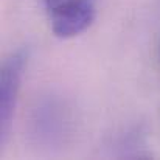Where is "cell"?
<instances>
[{
  "mask_svg": "<svg viewBox=\"0 0 160 160\" xmlns=\"http://www.w3.org/2000/svg\"><path fill=\"white\" fill-rule=\"evenodd\" d=\"M25 62H27V54L23 52H16L3 62V67H2V76H0V135H2V142H5L9 126H11Z\"/></svg>",
  "mask_w": 160,
  "mask_h": 160,
  "instance_id": "6da1fadb",
  "label": "cell"
},
{
  "mask_svg": "<svg viewBox=\"0 0 160 160\" xmlns=\"http://www.w3.org/2000/svg\"><path fill=\"white\" fill-rule=\"evenodd\" d=\"M89 3V0H45L47 9L50 12L59 11V9H65V8H73V6H79Z\"/></svg>",
  "mask_w": 160,
  "mask_h": 160,
  "instance_id": "3957f363",
  "label": "cell"
},
{
  "mask_svg": "<svg viewBox=\"0 0 160 160\" xmlns=\"http://www.w3.org/2000/svg\"><path fill=\"white\" fill-rule=\"evenodd\" d=\"M95 11L92 3H84L73 8H65L50 12L52 30L61 39H70L86 31L93 22Z\"/></svg>",
  "mask_w": 160,
  "mask_h": 160,
  "instance_id": "7a4b0ae2",
  "label": "cell"
}]
</instances>
